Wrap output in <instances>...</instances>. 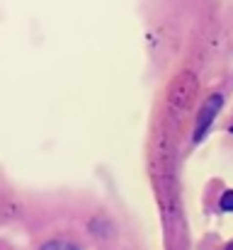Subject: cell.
<instances>
[{"mask_svg": "<svg viewBox=\"0 0 233 250\" xmlns=\"http://www.w3.org/2000/svg\"><path fill=\"white\" fill-rule=\"evenodd\" d=\"M219 207H221L224 211H233V189H229V192H224V197H221Z\"/></svg>", "mask_w": 233, "mask_h": 250, "instance_id": "3", "label": "cell"}, {"mask_svg": "<svg viewBox=\"0 0 233 250\" xmlns=\"http://www.w3.org/2000/svg\"><path fill=\"white\" fill-rule=\"evenodd\" d=\"M42 250H78V246L68 243V241H49L42 246Z\"/></svg>", "mask_w": 233, "mask_h": 250, "instance_id": "2", "label": "cell"}, {"mask_svg": "<svg viewBox=\"0 0 233 250\" xmlns=\"http://www.w3.org/2000/svg\"><path fill=\"white\" fill-rule=\"evenodd\" d=\"M231 131H233V126H231Z\"/></svg>", "mask_w": 233, "mask_h": 250, "instance_id": "5", "label": "cell"}, {"mask_svg": "<svg viewBox=\"0 0 233 250\" xmlns=\"http://www.w3.org/2000/svg\"><path fill=\"white\" fill-rule=\"evenodd\" d=\"M221 104H224V97H221V95H212V97H209V100L204 102V107H202V109H199V114H197V129H194V144L204 139V134L209 131V126H212V122H214V117L219 114V109H221Z\"/></svg>", "mask_w": 233, "mask_h": 250, "instance_id": "1", "label": "cell"}, {"mask_svg": "<svg viewBox=\"0 0 233 250\" xmlns=\"http://www.w3.org/2000/svg\"><path fill=\"white\" fill-rule=\"evenodd\" d=\"M226 250H233V243H229V246H226Z\"/></svg>", "mask_w": 233, "mask_h": 250, "instance_id": "4", "label": "cell"}]
</instances>
